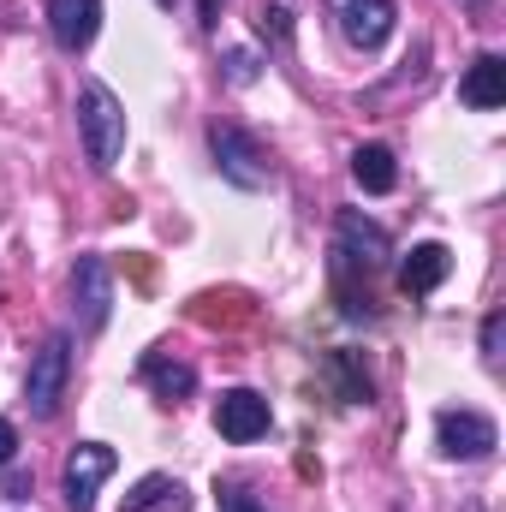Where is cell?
I'll return each mask as SVG.
<instances>
[{
	"instance_id": "5",
	"label": "cell",
	"mask_w": 506,
	"mask_h": 512,
	"mask_svg": "<svg viewBox=\"0 0 506 512\" xmlns=\"http://www.w3.org/2000/svg\"><path fill=\"white\" fill-rule=\"evenodd\" d=\"M435 441H441V453H447V459H489V453L501 447V429H495L483 411L453 405V411H441V417H435Z\"/></svg>"
},
{
	"instance_id": "19",
	"label": "cell",
	"mask_w": 506,
	"mask_h": 512,
	"mask_svg": "<svg viewBox=\"0 0 506 512\" xmlns=\"http://www.w3.org/2000/svg\"><path fill=\"white\" fill-rule=\"evenodd\" d=\"M256 30H262L268 42H286V36H292V24H286V6H262V18H256Z\"/></svg>"
},
{
	"instance_id": "12",
	"label": "cell",
	"mask_w": 506,
	"mask_h": 512,
	"mask_svg": "<svg viewBox=\"0 0 506 512\" xmlns=\"http://www.w3.org/2000/svg\"><path fill=\"white\" fill-rule=\"evenodd\" d=\"M459 96H465V108H501L506 102V60L501 54H477L471 60V72H465V84H459Z\"/></svg>"
},
{
	"instance_id": "9",
	"label": "cell",
	"mask_w": 506,
	"mask_h": 512,
	"mask_svg": "<svg viewBox=\"0 0 506 512\" xmlns=\"http://www.w3.org/2000/svg\"><path fill=\"white\" fill-rule=\"evenodd\" d=\"M48 30L66 54H84L102 30V0H48Z\"/></svg>"
},
{
	"instance_id": "15",
	"label": "cell",
	"mask_w": 506,
	"mask_h": 512,
	"mask_svg": "<svg viewBox=\"0 0 506 512\" xmlns=\"http://www.w3.org/2000/svg\"><path fill=\"white\" fill-rule=\"evenodd\" d=\"M143 382L155 387L161 399H185V393L197 387V370H191V364H173V358H161V352H149V358H143Z\"/></svg>"
},
{
	"instance_id": "7",
	"label": "cell",
	"mask_w": 506,
	"mask_h": 512,
	"mask_svg": "<svg viewBox=\"0 0 506 512\" xmlns=\"http://www.w3.org/2000/svg\"><path fill=\"white\" fill-rule=\"evenodd\" d=\"M72 304H78V322L90 334L108 328V310H114V268H108V256H78V268H72Z\"/></svg>"
},
{
	"instance_id": "6",
	"label": "cell",
	"mask_w": 506,
	"mask_h": 512,
	"mask_svg": "<svg viewBox=\"0 0 506 512\" xmlns=\"http://www.w3.org/2000/svg\"><path fill=\"white\" fill-rule=\"evenodd\" d=\"M328 12H334L340 36H346L352 48H364V54H376L381 42L393 36V18H399L393 0H328Z\"/></svg>"
},
{
	"instance_id": "23",
	"label": "cell",
	"mask_w": 506,
	"mask_h": 512,
	"mask_svg": "<svg viewBox=\"0 0 506 512\" xmlns=\"http://www.w3.org/2000/svg\"><path fill=\"white\" fill-rule=\"evenodd\" d=\"M161 6H173V0H161Z\"/></svg>"
},
{
	"instance_id": "11",
	"label": "cell",
	"mask_w": 506,
	"mask_h": 512,
	"mask_svg": "<svg viewBox=\"0 0 506 512\" xmlns=\"http://www.w3.org/2000/svg\"><path fill=\"white\" fill-rule=\"evenodd\" d=\"M387 251H393V245H387V233H381L376 221H364L358 209L340 215V256H346V262H358V268H381Z\"/></svg>"
},
{
	"instance_id": "8",
	"label": "cell",
	"mask_w": 506,
	"mask_h": 512,
	"mask_svg": "<svg viewBox=\"0 0 506 512\" xmlns=\"http://www.w3.org/2000/svg\"><path fill=\"white\" fill-rule=\"evenodd\" d=\"M215 429H221V441H233V447H251L268 435V399L251 393V387H227L221 399H215Z\"/></svg>"
},
{
	"instance_id": "17",
	"label": "cell",
	"mask_w": 506,
	"mask_h": 512,
	"mask_svg": "<svg viewBox=\"0 0 506 512\" xmlns=\"http://www.w3.org/2000/svg\"><path fill=\"white\" fill-rule=\"evenodd\" d=\"M221 66H227V84H239V90H245V84H256V54H251V48H233Z\"/></svg>"
},
{
	"instance_id": "16",
	"label": "cell",
	"mask_w": 506,
	"mask_h": 512,
	"mask_svg": "<svg viewBox=\"0 0 506 512\" xmlns=\"http://www.w3.org/2000/svg\"><path fill=\"white\" fill-rule=\"evenodd\" d=\"M155 507H185V489L173 483V477H143L137 489H131L126 501H120V512H155Z\"/></svg>"
},
{
	"instance_id": "10",
	"label": "cell",
	"mask_w": 506,
	"mask_h": 512,
	"mask_svg": "<svg viewBox=\"0 0 506 512\" xmlns=\"http://www.w3.org/2000/svg\"><path fill=\"white\" fill-rule=\"evenodd\" d=\"M447 268H453V251H447V245H435V239H429V245H411V256L399 262V286H405L411 298H429V292L447 280Z\"/></svg>"
},
{
	"instance_id": "22",
	"label": "cell",
	"mask_w": 506,
	"mask_h": 512,
	"mask_svg": "<svg viewBox=\"0 0 506 512\" xmlns=\"http://www.w3.org/2000/svg\"><path fill=\"white\" fill-rule=\"evenodd\" d=\"M221 6H227V0H197V18H203V30H215V24H221Z\"/></svg>"
},
{
	"instance_id": "4",
	"label": "cell",
	"mask_w": 506,
	"mask_h": 512,
	"mask_svg": "<svg viewBox=\"0 0 506 512\" xmlns=\"http://www.w3.org/2000/svg\"><path fill=\"white\" fill-rule=\"evenodd\" d=\"M114 447H102V441H84V447H72L66 453V471H60V489H66V507L72 512H90L96 507V489L114 477Z\"/></svg>"
},
{
	"instance_id": "21",
	"label": "cell",
	"mask_w": 506,
	"mask_h": 512,
	"mask_svg": "<svg viewBox=\"0 0 506 512\" xmlns=\"http://www.w3.org/2000/svg\"><path fill=\"white\" fill-rule=\"evenodd\" d=\"M221 512H268V507H256V501H245L239 489H221Z\"/></svg>"
},
{
	"instance_id": "1",
	"label": "cell",
	"mask_w": 506,
	"mask_h": 512,
	"mask_svg": "<svg viewBox=\"0 0 506 512\" xmlns=\"http://www.w3.org/2000/svg\"><path fill=\"white\" fill-rule=\"evenodd\" d=\"M78 137H84V155L96 173H108L126 149V108L102 78H84V90H78Z\"/></svg>"
},
{
	"instance_id": "2",
	"label": "cell",
	"mask_w": 506,
	"mask_h": 512,
	"mask_svg": "<svg viewBox=\"0 0 506 512\" xmlns=\"http://www.w3.org/2000/svg\"><path fill=\"white\" fill-rule=\"evenodd\" d=\"M66 382H72V334H48L42 352L30 358V376H24V405L30 417H54L60 399H66Z\"/></svg>"
},
{
	"instance_id": "3",
	"label": "cell",
	"mask_w": 506,
	"mask_h": 512,
	"mask_svg": "<svg viewBox=\"0 0 506 512\" xmlns=\"http://www.w3.org/2000/svg\"><path fill=\"white\" fill-rule=\"evenodd\" d=\"M209 149H215V167H221V179H233L239 191H262V185H268V161H262V149H256L251 131H239V126H209Z\"/></svg>"
},
{
	"instance_id": "14",
	"label": "cell",
	"mask_w": 506,
	"mask_h": 512,
	"mask_svg": "<svg viewBox=\"0 0 506 512\" xmlns=\"http://www.w3.org/2000/svg\"><path fill=\"white\" fill-rule=\"evenodd\" d=\"M352 179L370 191V197H387L393 185H399V167H393V149H381V143H364L358 155H352Z\"/></svg>"
},
{
	"instance_id": "13",
	"label": "cell",
	"mask_w": 506,
	"mask_h": 512,
	"mask_svg": "<svg viewBox=\"0 0 506 512\" xmlns=\"http://www.w3.org/2000/svg\"><path fill=\"white\" fill-rule=\"evenodd\" d=\"M322 376L334 382V393H340L346 405H370V399H376V387H370V370H364V358H358V352H328Z\"/></svg>"
},
{
	"instance_id": "20",
	"label": "cell",
	"mask_w": 506,
	"mask_h": 512,
	"mask_svg": "<svg viewBox=\"0 0 506 512\" xmlns=\"http://www.w3.org/2000/svg\"><path fill=\"white\" fill-rule=\"evenodd\" d=\"M12 459H18V429H12V423L0 417V471H6Z\"/></svg>"
},
{
	"instance_id": "18",
	"label": "cell",
	"mask_w": 506,
	"mask_h": 512,
	"mask_svg": "<svg viewBox=\"0 0 506 512\" xmlns=\"http://www.w3.org/2000/svg\"><path fill=\"white\" fill-rule=\"evenodd\" d=\"M501 346H506V316L495 310V316L483 322V358H489V364H501Z\"/></svg>"
}]
</instances>
